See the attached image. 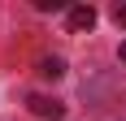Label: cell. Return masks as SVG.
<instances>
[{
    "label": "cell",
    "mask_w": 126,
    "mask_h": 121,
    "mask_svg": "<svg viewBox=\"0 0 126 121\" xmlns=\"http://www.w3.org/2000/svg\"><path fill=\"white\" fill-rule=\"evenodd\" d=\"M96 26V9L91 4H74L70 9V30H91Z\"/></svg>",
    "instance_id": "7a4b0ae2"
},
{
    "label": "cell",
    "mask_w": 126,
    "mask_h": 121,
    "mask_svg": "<svg viewBox=\"0 0 126 121\" xmlns=\"http://www.w3.org/2000/svg\"><path fill=\"white\" fill-rule=\"evenodd\" d=\"M113 17H117V26H126V4H122V9L113 13Z\"/></svg>",
    "instance_id": "277c9868"
},
{
    "label": "cell",
    "mask_w": 126,
    "mask_h": 121,
    "mask_svg": "<svg viewBox=\"0 0 126 121\" xmlns=\"http://www.w3.org/2000/svg\"><path fill=\"white\" fill-rule=\"evenodd\" d=\"M117 56H122V65H126V43H122V48H117Z\"/></svg>",
    "instance_id": "5b68a950"
},
{
    "label": "cell",
    "mask_w": 126,
    "mask_h": 121,
    "mask_svg": "<svg viewBox=\"0 0 126 121\" xmlns=\"http://www.w3.org/2000/svg\"><path fill=\"white\" fill-rule=\"evenodd\" d=\"M26 108L35 112V117H44V121H57V117L65 112V104H61V99H52V95H31V99H26Z\"/></svg>",
    "instance_id": "6da1fadb"
},
{
    "label": "cell",
    "mask_w": 126,
    "mask_h": 121,
    "mask_svg": "<svg viewBox=\"0 0 126 121\" xmlns=\"http://www.w3.org/2000/svg\"><path fill=\"white\" fill-rule=\"evenodd\" d=\"M39 73H44V78H52V82H57V78H61V73H65V65H61V60H57V56H44V60H39Z\"/></svg>",
    "instance_id": "3957f363"
}]
</instances>
